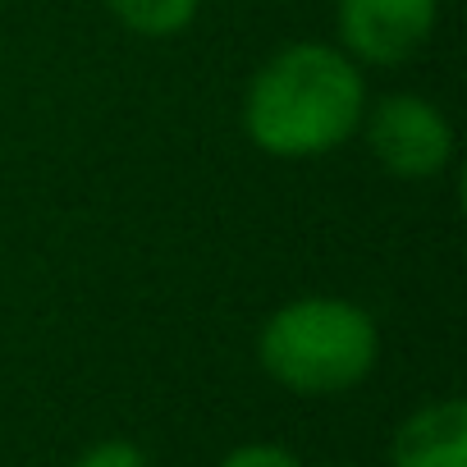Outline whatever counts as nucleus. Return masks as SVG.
Instances as JSON below:
<instances>
[{"mask_svg":"<svg viewBox=\"0 0 467 467\" xmlns=\"http://www.w3.org/2000/svg\"><path fill=\"white\" fill-rule=\"evenodd\" d=\"M339 467H358V462H339Z\"/></svg>","mask_w":467,"mask_h":467,"instance_id":"1a4fd4ad","label":"nucleus"},{"mask_svg":"<svg viewBox=\"0 0 467 467\" xmlns=\"http://www.w3.org/2000/svg\"><path fill=\"white\" fill-rule=\"evenodd\" d=\"M69 467H151V458L133 444V440H124V435H110V440H97V444H88Z\"/></svg>","mask_w":467,"mask_h":467,"instance_id":"0eeeda50","label":"nucleus"},{"mask_svg":"<svg viewBox=\"0 0 467 467\" xmlns=\"http://www.w3.org/2000/svg\"><path fill=\"white\" fill-rule=\"evenodd\" d=\"M440 28V0H335V47L362 69L417 60Z\"/></svg>","mask_w":467,"mask_h":467,"instance_id":"20e7f679","label":"nucleus"},{"mask_svg":"<svg viewBox=\"0 0 467 467\" xmlns=\"http://www.w3.org/2000/svg\"><path fill=\"white\" fill-rule=\"evenodd\" d=\"M380 362L376 317L339 294H303L275 307L257 330V367L298 399L358 389Z\"/></svg>","mask_w":467,"mask_h":467,"instance_id":"f03ea898","label":"nucleus"},{"mask_svg":"<svg viewBox=\"0 0 467 467\" xmlns=\"http://www.w3.org/2000/svg\"><path fill=\"white\" fill-rule=\"evenodd\" d=\"M367 74L335 42H289L244 88V138L271 161H321L344 151L367 115Z\"/></svg>","mask_w":467,"mask_h":467,"instance_id":"f257e3e1","label":"nucleus"},{"mask_svg":"<svg viewBox=\"0 0 467 467\" xmlns=\"http://www.w3.org/2000/svg\"><path fill=\"white\" fill-rule=\"evenodd\" d=\"M215 467H303V458L275 440H248V444H234Z\"/></svg>","mask_w":467,"mask_h":467,"instance_id":"6e6552de","label":"nucleus"},{"mask_svg":"<svg viewBox=\"0 0 467 467\" xmlns=\"http://www.w3.org/2000/svg\"><path fill=\"white\" fill-rule=\"evenodd\" d=\"M358 138L376 170L394 183H431L453 165L458 151L449 115L421 92H385L367 101Z\"/></svg>","mask_w":467,"mask_h":467,"instance_id":"7ed1b4c3","label":"nucleus"},{"mask_svg":"<svg viewBox=\"0 0 467 467\" xmlns=\"http://www.w3.org/2000/svg\"><path fill=\"white\" fill-rule=\"evenodd\" d=\"M101 5L124 33L142 42H170L188 33L202 15V0H101Z\"/></svg>","mask_w":467,"mask_h":467,"instance_id":"423d86ee","label":"nucleus"},{"mask_svg":"<svg viewBox=\"0 0 467 467\" xmlns=\"http://www.w3.org/2000/svg\"><path fill=\"white\" fill-rule=\"evenodd\" d=\"M389 467H467V403L431 399L389 435Z\"/></svg>","mask_w":467,"mask_h":467,"instance_id":"39448f33","label":"nucleus"}]
</instances>
